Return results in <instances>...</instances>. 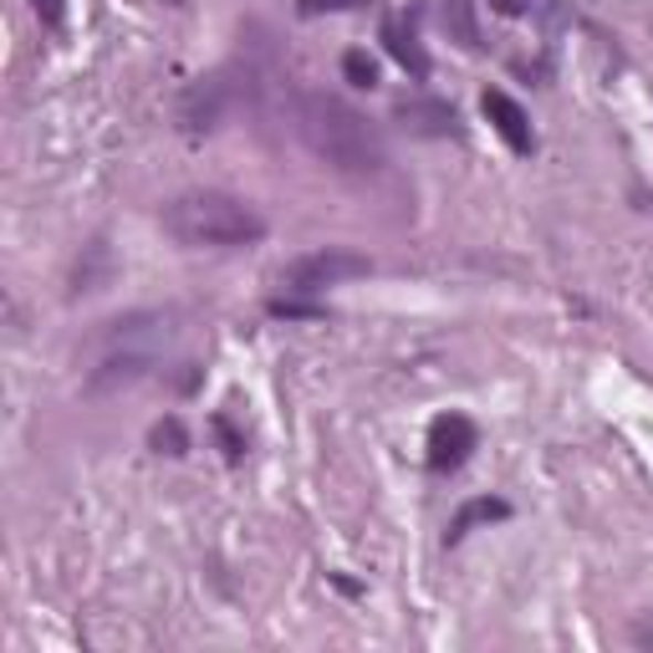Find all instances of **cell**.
Instances as JSON below:
<instances>
[{
  "mask_svg": "<svg viewBox=\"0 0 653 653\" xmlns=\"http://www.w3.org/2000/svg\"><path fill=\"white\" fill-rule=\"evenodd\" d=\"M296 134H302V144H307L327 169L352 173V179H368V173H378L388 164L383 134H378L347 97L307 93L296 103Z\"/></svg>",
  "mask_w": 653,
  "mask_h": 653,
  "instance_id": "obj_1",
  "label": "cell"
},
{
  "mask_svg": "<svg viewBox=\"0 0 653 653\" xmlns=\"http://www.w3.org/2000/svg\"><path fill=\"white\" fill-rule=\"evenodd\" d=\"M164 230L189 251H235V245H255L266 235V220L235 194L220 189H194L164 204Z\"/></svg>",
  "mask_w": 653,
  "mask_h": 653,
  "instance_id": "obj_2",
  "label": "cell"
},
{
  "mask_svg": "<svg viewBox=\"0 0 653 653\" xmlns=\"http://www.w3.org/2000/svg\"><path fill=\"white\" fill-rule=\"evenodd\" d=\"M368 271H373L368 255L347 251V245H322V251H307V255H296V261H286V266H281V286L292 296H317V292H327V286L368 276Z\"/></svg>",
  "mask_w": 653,
  "mask_h": 653,
  "instance_id": "obj_3",
  "label": "cell"
},
{
  "mask_svg": "<svg viewBox=\"0 0 653 653\" xmlns=\"http://www.w3.org/2000/svg\"><path fill=\"white\" fill-rule=\"evenodd\" d=\"M235 97H241V87H235V72H210V77H194L179 93V128L185 134H214L220 123H225V113L235 107Z\"/></svg>",
  "mask_w": 653,
  "mask_h": 653,
  "instance_id": "obj_4",
  "label": "cell"
},
{
  "mask_svg": "<svg viewBox=\"0 0 653 653\" xmlns=\"http://www.w3.org/2000/svg\"><path fill=\"white\" fill-rule=\"evenodd\" d=\"M475 450H481V429H475V419H465V413H444V419H434V429H429V470L450 475V470H460Z\"/></svg>",
  "mask_w": 653,
  "mask_h": 653,
  "instance_id": "obj_5",
  "label": "cell"
},
{
  "mask_svg": "<svg viewBox=\"0 0 653 653\" xmlns=\"http://www.w3.org/2000/svg\"><path fill=\"white\" fill-rule=\"evenodd\" d=\"M393 118H399L409 134H419V138L460 134V113H454L444 97H403V103H393Z\"/></svg>",
  "mask_w": 653,
  "mask_h": 653,
  "instance_id": "obj_6",
  "label": "cell"
},
{
  "mask_svg": "<svg viewBox=\"0 0 653 653\" xmlns=\"http://www.w3.org/2000/svg\"><path fill=\"white\" fill-rule=\"evenodd\" d=\"M485 118H491V128L510 144V154H531L536 148V134H531V118H526V107L516 103L510 93H501V87H491V93L481 97Z\"/></svg>",
  "mask_w": 653,
  "mask_h": 653,
  "instance_id": "obj_7",
  "label": "cell"
},
{
  "mask_svg": "<svg viewBox=\"0 0 653 653\" xmlns=\"http://www.w3.org/2000/svg\"><path fill=\"white\" fill-rule=\"evenodd\" d=\"M383 41H388V52L399 56L403 72H413V77H429V56H424V46H419V36H413L409 21L388 15V21H383Z\"/></svg>",
  "mask_w": 653,
  "mask_h": 653,
  "instance_id": "obj_8",
  "label": "cell"
},
{
  "mask_svg": "<svg viewBox=\"0 0 653 653\" xmlns=\"http://www.w3.org/2000/svg\"><path fill=\"white\" fill-rule=\"evenodd\" d=\"M491 520H510V501H495V495H481V501H465L460 506V516L450 520V531H444V541H465L475 526H491Z\"/></svg>",
  "mask_w": 653,
  "mask_h": 653,
  "instance_id": "obj_9",
  "label": "cell"
},
{
  "mask_svg": "<svg viewBox=\"0 0 653 653\" xmlns=\"http://www.w3.org/2000/svg\"><path fill=\"white\" fill-rule=\"evenodd\" d=\"M148 373V352H113V358L97 368L93 378H87V388L93 393H107V388H128L138 383V378Z\"/></svg>",
  "mask_w": 653,
  "mask_h": 653,
  "instance_id": "obj_10",
  "label": "cell"
},
{
  "mask_svg": "<svg viewBox=\"0 0 653 653\" xmlns=\"http://www.w3.org/2000/svg\"><path fill=\"white\" fill-rule=\"evenodd\" d=\"M444 31H450L465 52H481V27H475V11H470V0H444Z\"/></svg>",
  "mask_w": 653,
  "mask_h": 653,
  "instance_id": "obj_11",
  "label": "cell"
},
{
  "mask_svg": "<svg viewBox=\"0 0 653 653\" xmlns=\"http://www.w3.org/2000/svg\"><path fill=\"white\" fill-rule=\"evenodd\" d=\"M107 281H113V255H107L103 241L87 245V261H77V286L72 292H103Z\"/></svg>",
  "mask_w": 653,
  "mask_h": 653,
  "instance_id": "obj_12",
  "label": "cell"
},
{
  "mask_svg": "<svg viewBox=\"0 0 653 653\" xmlns=\"http://www.w3.org/2000/svg\"><path fill=\"white\" fill-rule=\"evenodd\" d=\"M148 444H154V450L159 454H185L189 450V429H185V419H159V424L148 429Z\"/></svg>",
  "mask_w": 653,
  "mask_h": 653,
  "instance_id": "obj_13",
  "label": "cell"
},
{
  "mask_svg": "<svg viewBox=\"0 0 653 653\" xmlns=\"http://www.w3.org/2000/svg\"><path fill=\"white\" fill-rule=\"evenodd\" d=\"M343 77L352 82V87H373V82H378V62L368 52H347L343 56Z\"/></svg>",
  "mask_w": 653,
  "mask_h": 653,
  "instance_id": "obj_14",
  "label": "cell"
},
{
  "mask_svg": "<svg viewBox=\"0 0 653 653\" xmlns=\"http://www.w3.org/2000/svg\"><path fill=\"white\" fill-rule=\"evenodd\" d=\"M214 434H220V444H225L230 460H241L245 454V434H235V424H230L225 413H214Z\"/></svg>",
  "mask_w": 653,
  "mask_h": 653,
  "instance_id": "obj_15",
  "label": "cell"
},
{
  "mask_svg": "<svg viewBox=\"0 0 653 653\" xmlns=\"http://www.w3.org/2000/svg\"><path fill=\"white\" fill-rule=\"evenodd\" d=\"M31 6H36V15H41V21H46L52 31L67 21V0H31Z\"/></svg>",
  "mask_w": 653,
  "mask_h": 653,
  "instance_id": "obj_16",
  "label": "cell"
},
{
  "mask_svg": "<svg viewBox=\"0 0 653 653\" xmlns=\"http://www.w3.org/2000/svg\"><path fill=\"white\" fill-rule=\"evenodd\" d=\"M271 317H322V307H302V302H271Z\"/></svg>",
  "mask_w": 653,
  "mask_h": 653,
  "instance_id": "obj_17",
  "label": "cell"
},
{
  "mask_svg": "<svg viewBox=\"0 0 653 653\" xmlns=\"http://www.w3.org/2000/svg\"><path fill=\"white\" fill-rule=\"evenodd\" d=\"M491 11H501V15H526V11H531V0H491Z\"/></svg>",
  "mask_w": 653,
  "mask_h": 653,
  "instance_id": "obj_18",
  "label": "cell"
},
{
  "mask_svg": "<svg viewBox=\"0 0 653 653\" xmlns=\"http://www.w3.org/2000/svg\"><path fill=\"white\" fill-rule=\"evenodd\" d=\"M343 6H352V0H302V11L317 15V11H343Z\"/></svg>",
  "mask_w": 653,
  "mask_h": 653,
  "instance_id": "obj_19",
  "label": "cell"
},
{
  "mask_svg": "<svg viewBox=\"0 0 653 653\" xmlns=\"http://www.w3.org/2000/svg\"><path fill=\"white\" fill-rule=\"evenodd\" d=\"M628 639L639 643V649H653V623H633L628 628Z\"/></svg>",
  "mask_w": 653,
  "mask_h": 653,
  "instance_id": "obj_20",
  "label": "cell"
}]
</instances>
